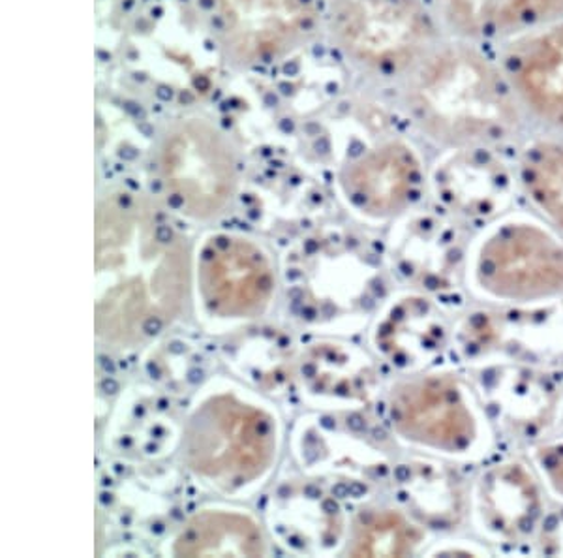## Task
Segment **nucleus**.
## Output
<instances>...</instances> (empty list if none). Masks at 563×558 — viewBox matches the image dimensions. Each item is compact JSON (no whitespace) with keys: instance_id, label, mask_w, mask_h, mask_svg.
Listing matches in <instances>:
<instances>
[{"instance_id":"13","label":"nucleus","mask_w":563,"mask_h":558,"mask_svg":"<svg viewBox=\"0 0 563 558\" xmlns=\"http://www.w3.org/2000/svg\"><path fill=\"white\" fill-rule=\"evenodd\" d=\"M470 243L461 226L445 212H429L411 222V241L406 244L398 271L406 278L417 276L422 288L448 307H461L466 284Z\"/></svg>"},{"instance_id":"8","label":"nucleus","mask_w":563,"mask_h":558,"mask_svg":"<svg viewBox=\"0 0 563 558\" xmlns=\"http://www.w3.org/2000/svg\"><path fill=\"white\" fill-rule=\"evenodd\" d=\"M472 369L488 422L504 437L531 442L556 425L563 401L556 374L509 361H488Z\"/></svg>"},{"instance_id":"10","label":"nucleus","mask_w":563,"mask_h":558,"mask_svg":"<svg viewBox=\"0 0 563 558\" xmlns=\"http://www.w3.org/2000/svg\"><path fill=\"white\" fill-rule=\"evenodd\" d=\"M470 512L485 538L499 546H522L538 536L544 517L543 491L525 461L501 459L475 480Z\"/></svg>"},{"instance_id":"12","label":"nucleus","mask_w":563,"mask_h":558,"mask_svg":"<svg viewBox=\"0 0 563 558\" xmlns=\"http://www.w3.org/2000/svg\"><path fill=\"white\" fill-rule=\"evenodd\" d=\"M342 188L358 211L385 217L419 201L427 183L421 154L402 138L353 145L342 172Z\"/></svg>"},{"instance_id":"9","label":"nucleus","mask_w":563,"mask_h":558,"mask_svg":"<svg viewBox=\"0 0 563 558\" xmlns=\"http://www.w3.org/2000/svg\"><path fill=\"white\" fill-rule=\"evenodd\" d=\"M517 185L499 149H448L432 174L438 204L455 220L493 222L506 215Z\"/></svg>"},{"instance_id":"20","label":"nucleus","mask_w":563,"mask_h":558,"mask_svg":"<svg viewBox=\"0 0 563 558\" xmlns=\"http://www.w3.org/2000/svg\"><path fill=\"white\" fill-rule=\"evenodd\" d=\"M154 238H156V241H161V243H169L174 239V230L167 225H161L154 230Z\"/></svg>"},{"instance_id":"4","label":"nucleus","mask_w":563,"mask_h":558,"mask_svg":"<svg viewBox=\"0 0 563 558\" xmlns=\"http://www.w3.org/2000/svg\"><path fill=\"white\" fill-rule=\"evenodd\" d=\"M466 284L499 305L562 297L563 241L528 212H506L470 243Z\"/></svg>"},{"instance_id":"19","label":"nucleus","mask_w":563,"mask_h":558,"mask_svg":"<svg viewBox=\"0 0 563 558\" xmlns=\"http://www.w3.org/2000/svg\"><path fill=\"white\" fill-rule=\"evenodd\" d=\"M536 541L543 555L563 557V510L544 514Z\"/></svg>"},{"instance_id":"21","label":"nucleus","mask_w":563,"mask_h":558,"mask_svg":"<svg viewBox=\"0 0 563 558\" xmlns=\"http://www.w3.org/2000/svg\"><path fill=\"white\" fill-rule=\"evenodd\" d=\"M162 324L161 318H156V316H151V318H147L145 320V324H143V331L147 335H158L162 331Z\"/></svg>"},{"instance_id":"17","label":"nucleus","mask_w":563,"mask_h":558,"mask_svg":"<svg viewBox=\"0 0 563 558\" xmlns=\"http://www.w3.org/2000/svg\"><path fill=\"white\" fill-rule=\"evenodd\" d=\"M365 521V517H363ZM366 534L361 539V552L368 555H382V552H390V555H404L411 552L413 546L419 544L421 534L413 526L406 525L402 519H398L395 515H384V519L371 523L365 521Z\"/></svg>"},{"instance_id":"2","label":"nucleus","mask_w":563,"mask_h":558,"mask_svg":"<svg viewBox=\"0 0 563 558\" xmlns=\"http://www.w3.org/2000/svg\"><path fill=\"white\" fill-rule=\"evenodd\" d=\"M214 61L238 76H271L323 42L327 0H188Z\"/></svg>"},{"instance_id":"24","label":"nucleus","mask_w":563,"mask_h":558,"mask_svg":"<svg viewBox=\"0 0 563 558\" xmlns=\"http://www.w3.org/2000/svg\"><path fill=\"white\" fill-rule=\"evenodd\" d=\"M201 379H203V371H199V369H194V371H190V374H188V380H190L192 384H196V382H199Z\"/></svg>"},{"instance_id":"6","label":"nucleus","mask_w":563,"mask_h":558,"mask_svg":"<svg viewBox=\"0 0 563 558\" xmlns=\"http://www.w3.org/2000/svg\"><path fill=\"white\" fill-rule=\"evenodd\" d=\"M390 422L411 442L453 459H479L493 446V425L474 385L438 372L402 385Z\"/></svg>"},{"instance_id":"18","label":"nucleus","mask_w":563,"mask_h":558,"mask_svg":"<svg viewBox=\"0 0 563 558\" xmlns=\"http://www.w3.org/2000/svg\"><path fill=\"white\" fill-rule=\"evenodd\" d=\"M533 462L538 464L544 488L563 501V440L538 446L533 449Z\"/></svg>"},{"instance_id":"3","label":"nucleus","mask_w":563,"mask_h":558,"mask_svg":"<svg viewBox=\"0 0 563 558\" xmlns=\"http://www.w3.org/2000/svg\"><path fill=\"white\" fill-rule=\"evenodd\" d=\"M445 36L430 0H327L323 42L366 84L395 89Z\"/></svg>"},{"instance_id":"22","label":"nucleus","mask_w":563,"mask_h":558,"mask_svg":"<svg viewBox=\"0 0 563 558\" xmlns=\"http://www.w3.org/2000/svg\"><path fill=\"white\" fill-rule=\"evenodd\" d=\"M102 390L103 392L109 393V395H113V393L119 392V384H117L113 379H106L102 382Z\"/></svg>"},{"instance_id":"16","label":"nucleus","mask_w":563,"mask_h":558,"mask_svg":"<svg viewBox=\"0 0 563 558\" xmlns=\"http://www.w3.org/2000/svg\"><path fill=\"white\" fill-rule=\"evenodd\" d=\"M515 172L531 206L563 231L562 135H544L526 143Z\"/></svg>"},{"instance_id":"25","label":"nucleus","mask_w":563,"mask_h":558,"mask_svg":"<svg viewBox=\"0 0 563 558\" xmlns=\"http://www.w3.org/2000/svg\"><path fill=\"white\" fill-rule=\"evenodd\" d=\"M109 502H111V494L103 493L102 494V504H106V506H108Z\"/></svg>"},{"instance_id":"11","label":"nucleus","mask_w":563,"mask_h":558,"mask_svg":"<svg viewBox=\"0 0 563 558\" xmlns=\"http://www.w3.org/2000/svg\"><path fill=\"white\" fill-rule=\"evenodd\" d=\"M498 58L526 119L563 135V18L501 44Z\"/></svg>"},{"instance_id":"26","label":"nucleus","mask_w":563,"mask_h":558,"mask_svg":"<svg viewBox=\"0 0 563 558\" xmlns=\"http://www.w3.org/2000/svg\"><path fill=\"white\" fill-rule=\"evenodd\" d=\"M174 352H183V348H180L179 342H175V344H174Z\"/></svg>"},{"instance_id":"1","label":"nucleus","mask_w":563,"mask_h":558,"mask_svg":"<svg viewBox=\"0 0 563 558\" xmlns=\"http://www.w3.org/2000/svg\"><path fill=\"white\" fill-rule=\"evenodd\" d=\"M393 90L404 122L445 151L501 149L528 121L498 55L455 36H445Z\"/></svg>"},{"instance_id":"7","label":"nucleus","mask_w":563,"mask_h":558,"mask_svg":"<svg viewBox=\"0 0 563 558\" xmlns=\"http://www.w3.org/2000/svg\"><path fill=\"white\" fill-rule=\"evenodd\" d=\"M453 350L470 366L509 361L563 376V296L472 310L456 321Z\"/></svg>"},{"instance_id":"15","label":"nucleus","mask_w":563,"mask_h":558,"mask_svg":"<svg viewBox=\"0 0 563 558\" xmlns=\"http://www.w3.org/2000/svg\"><path fill=\"white\" fill-rule=\"evenodd\" d=\"M378 337L382 352L398 366L432 363L453 340L440 308L422 297H411L393 308Z\"/></svg>"},{"instance_id":"5","label":"nucleus","mask_w":563,"mask_h":558,"mask_svg":"<svg viewBox=\"0 0 563 558\" xmlns=\"http://www.w3.org/2000/svg\"><path fill=\"white\" fill-rule=\"evenodd\" d=\"M153 180L154 194L166 193L172 209L209 212L230 198L239 164L224 122L206 111L188 110L164 122Z\"/></svg>"},{"instance_id":"14","label":"nucleus","mask_w":563,"mask_h":558,"mask_svg":"<svg viewBox=\"0 0 563 558\" xmlns=\"http://www.w3.org/2000/svg\"><path fill=\"white\" fill-rule=\"evenodd\" d=\"M448 36L483 45L506 44L562 20L563 0H430Z\"/></svg>"},{"instance_id":"23","label":"nucleus","mask_w":563,"mask_h":558,"mask_svg":"<svg viewBox=\"0 0 563 558\" xmlns=\"http://www.w3.org/2000/svg\"><path fill=\"white\" fill-rule=\"evenodd\" d=\"M100 365H102L106 372L115 371V363H113V360H109V358H100Z\"/></svg>"}]
</instances>
